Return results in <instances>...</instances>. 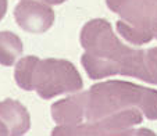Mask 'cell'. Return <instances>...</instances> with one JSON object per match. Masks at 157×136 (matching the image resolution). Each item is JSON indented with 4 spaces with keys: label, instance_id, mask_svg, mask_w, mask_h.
<instances>
[{
    "label": "cell",
    "instance_id": "obj_7",
    "mask_svg": "<svg viewBox=\"0 0 157 136\" xmlns=\"http://www.w3.org/2000/svg\"><path fill=\"white\" fill-rule=\"evenodd\" d=\"M88 90L71 95L52 104V117L63 127H75L85 122Z\"/></svg>",
    "mask_w": 157,
    "mask_h": 136
},
{
    "label": "cell",
    "instance_id": "obj_5",
    "mask_svg": "<svg viewBox=\"0 0 157 136\" xmlns=\"http://www.w3.org/2000/svg\"><path fill=\"white\" fill-rule=\"evenodd\" d=\"M143 121V114L139 108H125L106 115L98 121L82 122L75 127L59 125L52 130L53 136L67 135H151L149 129H133Z\"/></svg>",
    "mask_w": 157,
    "mask_h": 136
},
{
    "label": "cell",
    "instance_id": "obj_15",
    "mask_svg": "<svg viewBox=\"0 0 157 136\" xmlns=\"http://www.w3.org/2000/svg\"><path fill=\"white\" fill-rule=\"evenodd\" d=\"M154 2H157V0H154Z\"/></svg>",
    "mask_w": 157,
    "mask_h": 136
},
{
    "label": "cell",
    "instance_id": "obj_1",
    "mask_svg": "<svg viewBox=\"0 0 157 136\" xmlns=\"http://www.w3.org/2000/svg\"><path fill=\"white\" fill-rule=\"evenodd\" d=\"M81 57L90 79H103L113 75H127L146 82L145 50H136L121 43L111 24L104 18L86 22L81 31Z\"/></svg>",
    "mask_w": 157,
    "mask_h": 136
},
{
    "label": "cell",
    "instance_id": "obj_4",
    "mask_svg": "<svg viewBox=\"0 0 157 136\" xmlns=\"http://www.w3.org/2000/svg\"><path fill=\"white\" fill-rule=\"evenodd\" d=\"M83 88V81L71 61L60 59L39 60L33 74V90L48 100L63 93H75Z\"/></svg>",
    "mask_w": 157,
    "mask_h": 136
},
{
    "label": "cell",
    "instance_id": "obj_9",
    "mask_svg": "<svg viewBox=\"0 0 157 136\" xmlns=\"http://www.w3.org/2000/svg\"><path fill=\"white\" fill-rule=\"evenodd\" d=\"M24 51V44L20 36L10 31L0 32V65L11 67Z\"/></svg>",
    "mask_w": 157,
    "mask_h": 136
},
{
    "label": "cell",
    "instance_id": "obj_10",
    "mask_svg": "<svg viewBox=\"0 0 157 136\" xmlns=\"http://www.w3.org/2000/svg\"><path fill=\"white\" fill-rule=\"evenodd\" d=\"M39 57L28 56L21 59L15 65L14 78L17 85L24 90H33V74H35L36 64L39 61Z\"/></svg>",
    "mask_w": 157,
    "mask_h": 136
},
{
    "label": "cell",
    "instance_id": "obj_14",
    "mask_svg": "<svg viewBox=\"0 0 157 136\" xmlns=\"http://www.w3.org/2000/svg\"><path fill=\"white\" fill-rule=\"evenodd\" d=\"M40 2H43L46 4H61L64 3L65 0H40Z\"/></svg>",
    "mask_w": 157,
    "mask_h": 136
},
{
    "label": "cell",
    "instance_id": "obj_6",
    "mask_svg": "<svg viewBox=\"0 0 157 136\" xmlns=\"http://www.w3.org/2000/svg\"><path fill=\"white\" fill-rule=\"evenodd\" d=\"M14 18L18 27L29 33H44L54 22V11L40 0H21L15 6Z\"/></svg>",
    "mask_w": 157,
    "mask_h": 136
},
{
    "label": "cell",
    "instance_id": "obj_13",
    "mask_svg": "<svg viewBox=\"0 0 157 136\" xmlns=\"http://www.w3.org/2000/svg\"><path fill=\"white\" fill-rule=\"evenodd\" d=\"M6 135H10L9 129L6 128V125H4L3 122L0 121V136H6Z\"/></svg>",
    "mask_w": 157,
    "mask_h": 136
},
{
    "label": "cell",
    "instance_id": "obj_2",
    "mask_svg": "<svg viewBox=\"0 0 157 136\" xmlns=\"http://www.w3.org/2000/svg\"><path fill=\"white\" fill-rule=\"evenodd\" d=\"M139 108L147 119H157V90L125 81H106L88 90L85 121L92 122L125 108Z\"/></svg>",
    "mask_w": 157,
    "mask_h": 136
},
{
    "label": "cell",
    "instance_id": "obj_3",
    "mask_svg": "<svg viewBox=\"0 0 157 136\" xmlns=\"http://www.w3.org/2000/svg\"><path fill=\"white\" fill-rule=\"evenodd\" d=\"M107 7L118 14L117 32L132 44H145L154 39L157 29V2L154 0H106Z\"/></svg>",
    "mask_w": 157,
    "mask_h": 136
},
{
    "label": "cell",
    "instance_id": "obj_8",
    "mask_svg": "<svg viewBox=\"0 0 157 136\" xmlns=\"http://www.w3.org/2000/svg\"><path fill=\"white\" fill-rule=\"evenodd\" d=\"M0 121L6 125L9 133L13 136L25 135L31 128V117L28 110L20 101L13 99L0 101Z\"/></svg>",
    "mask_w": 157,
    "mask_h": 136
},
{
    "label": "cell",
    "instance_id": "obj_12",
    "mask_svg": "<svg viewBox=\"0 0 157 136\" xmlns=\"http://www.w3.org/2000/svg\"><path fill=\"white\" fill-rule=\"evenodd\" d=\"M7 11V0H0V20H3Z\"/></svg>",
    "mask_w": 157,
    "mask_h": 136
},
{
    "label": "cell",
    "instance_id": "obj_11",
    "mask_svg": "<svg viewBox=\"0 0 157 136\" xmlns=\"http://www.w3.org/2000/svg\"><path fill=\"white\" fill-rule=\"evenodd\" d=\"M146 82L157 85V46L145 51Z\"/></svg>",
    "mask_w": 157,
    "mask_h": 136
}]
</instances>
